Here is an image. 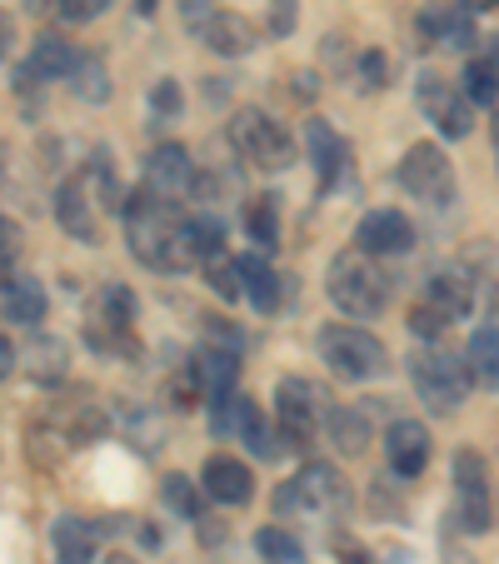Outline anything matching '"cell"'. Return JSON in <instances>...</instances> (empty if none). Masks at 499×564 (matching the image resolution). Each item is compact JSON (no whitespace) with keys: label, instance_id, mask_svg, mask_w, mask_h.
<instances>
[{"label":"cell","instance_id":"17","mask_svg":"<svg viewBox=\"0 0 499 564\" xmlns=\"http://www.w3.org/2000/svg\"><path fill=\"white\" fill-rule=\"evenodd\" d=\"M191 375H195V390H200L210 405H225V400H235V384H240V355H225V350L200 345Z\"/></svg>","mask_w":499,"mask_h":564},{"label":"cell","instance_id":"6","mask_svg":"<svg viewBox=\"0 0 499 564\" xmlns=\"http://www.w3.org/2000/svg\"><path fill=\"white\" fill-rule=\"evenodd\" d=\"M319 360L329 365V375H340V380H375V375H384L390 355L360 325H325L319 330Z\"/></svg>","mask_w":499,"mask_h":564},{"label":"cell","instance_id":"4","mask_svg":"<svg viewBox=\"0 0 499 564\" xmlns=\"http://www.w3.org/2000/svg\"><path fill=\"white\" fill-rule=\"evenodd\" d=\"M410 380H414V394L425 400L435 415H455L459 405H465V394H469V360H459V355L449 350H420L410 360Z\"/></svg>","mask_w":499,"mask_h":564},{"label":"cell","instance_id":"26","mask_svg":"<svg viewBox=\"0 0 499 564\" xmlns=\"http://www.w3.org/2000/svg\"><path fill=\"white\" fill-rule=\"evenodd\" d=\"M469 375H475L485 390H499V325H475V335H469Z\"/></svg>","mask_w":499,"mask_h":564},{"label":"cell","instance_id":"21","mask_svg":"<svg viewBox=\"0 0 499 564\" xmlns=\"http://www.w3.org/2000/svg\"><path fill=\"white\" fill-rule=\"evenodd\" d=\"M0 310L15 319V325H41L45 319V290L31 275H6L0 280Z\"/></svg>","mask_w":499,"mask_h":564},{"label":"cell","instance_id":"49","mask_svg":"<svg viewBox=\"0 0 499 564\" xmlns=\"http://www.w3.org/2000/svg\"><path fill=\"white\" fill-rule=\"evenodd\" d=\"M495 155H499V106H495Z\"/></svg>","mask_w":499,"mask_h":564},{"label":"cell","instance_id":"48","mask_svg":"<svg viewBox=\"0 0 499 564\" xmlns=\"http://www.w3.org/2000/svg\"><path fill=\"white\" fill-rule=\"evenodd\" d=\"M140 15H155V0H140Z\"/></svg>","mask_w":499,"mask_h":564},{"label":"cell","instance_id":"23","mask_svg":"<svg viewBox=\"0 0 499 564\" xmlns=\"http://www.w3.org/2000/svg\"><path fill=\"white\" fill-rule=\"evenodd\" d=\"M80 70V51H75L65 35H41L31 45V75L41 80H61V75H75Z\"/></svg>","mask_w":499,"mask_h":564},{"label":"cell","instance_id":"19","mask_svg":"<svg viewBox=\"0 0 499 564\" xmlns=\"http://www.w3.org/2000/svg\"><path fill=\"white\" fill-rule=\"evenodd\" d=\"M55 220H61L65 235L86 240V246H96V240H100V225H96V210H90L86 181H65L61 185V195H55Z\"/></svg>","mask_w":499,"mask_h":564},{"label":"cell","instance_id":"22","mask_svg":"<svg viewBox=\"0 0 499 564\" xmlns=\"http://www.w3.org/2000/svg\"><path fill=\"white\" fill-rule=\"evenodd\" d=\"M425 300L435 310H445L449 319H459V315H469V310H475V285H469V275L465 270H435V275H430V285H425Z\"/></svg>","mask_w":499,"mask_h":564},{"label":"cell","instance_id":"13","mask_svg":"<svg viewBox=\"0 0 499 564\" xmlns=\"http://www.w3.org/2000/svg\"><path fill=\"white\" fill-rule=\"evenodd\" d=\"M420 41L435 45V51H469L475 45V15L465 11V6H425L420 11Z\"/></svg>","mask_w":499,"mask_h":564},{"label":"cell","instance_id":"8","mask_svg":"<svg viewBox=\"0 0 499 564\" xmlns=\"http://www.w3.org/2000/svg\"><path fill=\"white\" fill-rule=\"evenodd\" d=\"M230 145L240 150L250 165H260V171H285L290 155H295V140H290L285 126H275L265 110H240V116L230 120Z\"/></svg>","mask_w":499,"mask_h":564},{"label":"cell","instance_id":"1","mask_svg":"<svg viewBox=\"0 0 499 564\" xmlns=\"http://www.w3.org/2000/svg\"><path fill=\"white\" fill-rule=\"evenodd\" d=\"M126 240L145 270H191L195 260V235L191 220L175 210L160 191H135L126 200Z\"/></svg>","mask_w":499,"mask_h":564},{"label":"cell","instance_id":"28","mask_svg":"<svg viewBox=\"0 0 499 564\" xmlns=\"http://www.w3.org/2000/svg\"><path fill=\"white\" fill-rule=\"evenodd\" d=\"M240 275H245V300L256 310H265V315H275L280 310V280L270 275V265L265 260H256V256H240Z\"/></svg>","mask_w":499,"mask_h":564},{"label":"cell","instance_id":"30","mask_svg":"<svg viewBox=\"0 0 499 564\" xmlns=\"http://www.w3.org/2000/svg\"><path fill=\"white\" fill-rule=\"evenodd\" d=\"M465 100L469 106H499V75L485 61L465 65Z\"/></svg>","mask_w":499,"mask_h":564},{"label":"cell","instance_id":"39","mask_svg":"<svg viewBox=\"0 0 499 564\" xmlns=\"http://www.w3.org/2000/svg\"><path fill=\"white\" fill-rule=\"evenodd\" d=\"M215 15H220V11H215V0H181V21L191 25L195 35H200L205 25L215 21Z\"/></svg>","mask_w":499,"mask_h":564},{"label":"cell","instance_id":"2","mask_svg":"<svg viewBox=\"0 0 499 564\" xmlns=\"http://www.w3.org/2000/svg\"><path fill=\"white\" fill-rule=\"evenodd\" d=\"M325 290L329 300L355 319H375L384 305H390V275L375 256H365L360 246L355 250H340L329 260V275H325Z\"/></svg>","mask_w":499,"mask_h":564},{"label":"cell","instance_id":"35","mask_svg":"<svg viewBox=\"0 0 499 564\" xmlns=\"http://www.w3.org/2000/svg\"><path fill=\"white\" fill-rule=\"evenodd\" d=\"M75 96H86L90 106H100V100H110L106 65H100V61H80V70H75Z\"/></svg>","mask_w":499,"mask_h":564},{"label":"cell","instance_id":"47","mask_svg":"<svg viewBox=\"0 0 499 564\" xmlns=\"http://www.w3.org/2000/svg\"><path fill=\"white\" fill-rule=\"evenodd\" d=\"M345 564H370V554H365V550H345Z\"/></svg>","mask_w":499,"mask_h":564},{"label":"cell","instance_id":"11","mask_svg":"<svg viewBox=\"0 0 499 564\" xmlns=\"http://www.w3.org/2000/svg\"><path fill=\"white\" fill-rule=\"evenodd\" d=\"M215 425L230 430V435H240V445H250V455L256 459H275L280 455V435L265 425V415H260V405L250 400V394L215 405Z\"/></svg>","mask_w":499,"mask_h":564},{"label":"cell","instance_id":"15","mask_svg":"<svg viewBox=\"0 0 499 564\" xmlns=\"http://www.w3.org/2000/svg\"><path fill=\"white\" fill-rule=\"evenodd\" d=\"M200 490L210 495L215 505H250V495H256V475H250L235 455H210L205 459V475H200Z\"/></svg>","mask_w":499,"mask_h":564},{"label":"cell","instance_id":"36","mask_svg":"<svg viewBox=\"0 0 499 564\" xmlns=\"http://www.w3.org/2000/svg\"><path fill=\"white\" fill-rule=\"evenodd\" d=\"M410 330L420 335V340H440V335L449 330V315L435 310L430 300H420V305H410Z\"/></svg>","mask_w":499,"mask_h":564},{"label":"cell","instance_id":"29","mask_svg":"<svg viewBox=\"0 0 499 564\" xmlns=\"http://www.w3.org/2000/svg\"><path fill=\"white\" fill-rule=\"evenodd\" d=\"M256 550H260V560L265 564H310L305 544H300L290 530H280V524H270V530L256 534Z\"/></svg>","mask_w":499,"mask_h":564},{"label":"cell","instance_id":"14","mask_svg":"<svg viewBox=\"0 0 499 564\" xmlns=\"http://www.w3.org/2000/svg\"><path fill=\"white\" fill-rule=\"evenodd\" d=\"M384 449H390V469L400 479L425 475V465H430V430L420 425V420H394V425L384 430Z\"/></svg>","mask_w":499,"mask_h":564},{"label":"cell","instance_id":"7","mask_svg":"<svg viewBox=\"0 0 499 564\" xmlns=\"http://www.w3.org/2000/svg\"><path fill=\"white\" fill-rule=\"evenodd\" d=\"M329 400L325 390H315L310 380H280L275 384V435H280V449H310L319 430V415H329Z\"/></svg>","mask_w":499,"mask_h":564},{"label":"cell","instance_id":"51","mask_svg":"<svg viewBox=\"0 0 499 564\" xmlns=\"http://www.w3.org/2000/svg\"><path fill=\"white\" fill-rule=\"evenodd\" d=\"M116 564H126V560H116Z\"/></svg>","mask_w":499,"mask_h":564},{"label":"cell","instance_id":"45","mask_svg":"<svg viewBox=\"0 0 499 564\" xmlns=\"http://www.w3.org/2000/svg\"><path fill=\"white\" fill-rule=\"evenodd\" d=\"M11 365H15V350H11V340H0V380L11 375Z\"/></svg>","mask_w":499,"mask_h":564},{"label":"cell","instance_id":"42","mask_svg":"<svg viewBox=\"0 0 499 564\" xmlns=\"http://www.w3.org/2000/svg\"><path fill=\"white\" fill-rule=\"evenodd\" d=\"M295 21H300L295 0H275V6H270V31H275V35H290V31H295Z\"/></svg>","mask_w":499,"mask_h":564},{"label":"cell","instance_id":"33","mask_svg":"<svg viewBox=\"0 0 499 564\" xmlns=\"http://www.w3.org/2000/svg\"><path fill=\"white\" fill-rule=\"evenodd\" d=\"M160 495H165V505H171L175 514H185V520H200V495H195V485L185 475H165Z\"/></svg>","mask_w":499,"mask_h":564},{"label":"cell","instance_id":"43","mask_svg":"<svg viewBox=\"0 0 499 564\" xmlns=\"http://www.w3.org/2000/svg\"><path fill=\"white\" fill-rule=\"evenodd\" d=\"M475 61H485V65H489V70H495V75H499V35H489V41H485V45H479V55H475Z\"/></svg>","mask_w":499,"mask_h":564},{"label":"cell","instance_id":"27","mask_svg":"<svg viewBox=\"0 0 499 564\" xmlns=\"http://www.w3.org/2000/svg\"><path fill=\"white\" fill-rule=\"evenodd\" d=\"M329 440H335L345 455H360V449L370 445V410L335 405V410H329Z\"/></svg>","mask_w":499,"mask_h":564},{"label":"cell","instance_id":"12","mask_svg":"<svg viewBox=\"0 0 499 564\" xmlns=\"http://www.w3.org/2000/svg\"><path fill=\"white\" fill-rule=\"evenodd\" d=\"M355 246L365 250V256H410L414 250V225L410 215L400 210H370L360 220V230H355Z\"/></svg>","mask_w":499,"mask_h":564},{"label":"cell","instance_id":"41","mask_svg":"<svg viewBox=\"0 0 499 564\" xmlns=\"http://www.w3.org/2000/svg\"><path fill=\"white\" fill-rule=\"evenodd\" d=\"M360 86L365 90H384V55L380 51H365L360 55Z\"/></svg>","mask_w":499,"mask_h":564},{"label":"cell","instance_id":"32","mask_svg":"<svg viewBox=\"0 0 499 564\" xmlns=\"http://www.w3.org/2000/svg\"><path fill=\"white\" fill-rule=\"evenodd\" d=\"M245 230L256 235L260 246H275L280 240V205L270 200V195H260V200L245 210Z\"/></svg>","mask_w":499,"mask_h":564},{"label":"cell","instance_id":"38","mask_svg":"<svg viewBox=\"0 0 499 564\" xmlns=\"http://www.w3.org/2000/svg\"><path fill=\"white\" fill-rule=\"evenodd\" d=\"M150 106H155V116H181V106H185V100H181V86H175V80H171V75H165V80H155V90H150Z\"/></svg>","mask_w":499,"mask_h":564},{"label":"cell","instance_id":"24","mask_svg":"<svg viewBox=\"0 0 499 564\" xmlns=\"http://www.w3.org/2000/svg\"><path fill=\"white\" fill-rule=\"evenodd\" d=\"M200 41L210 45L215 55H245V51H256V25L245 21V15L220 11V15H215V21L200 31Z\"/></svg>","mask_w":499,"mask_h":564},{"label":"cell","instance_id":"46","mask_svg":"<svg viewBox=\"0 0 499 564\" xmlns=\"http://www.w3.org/2000/svg\"><path fill=\"white\" fill-rule=\"evenodd\" d=\"M459 6H465L469 15H475V11H499V0H459Z\"/></svg>","mask_w":499,"mask_h":564},{"label":"cell","instance_id":"37","mask_svg":"<svg viewBox=\"0 0 499 564\" xmlns=\"http://www.w3.org/2000/svg\"><path fill=\"white\" fill-rule=\"evenodd\" d=\"M15 260H21V225L0 215V280L15 270Z\"/></svg>","mask_w":499,"mask_h":564},{"label":"cell","instance_id":"5","mask_svg":"<svg viewBox=\"0 0 499 564\" xmlns=\"http://www.w3.org/2000/svg\"><path fill=\"white\" fill-rule=\"evenodd\" d=\"M400 191L414 195L420 205H435V210H445V205H455V165H449V155L435 145V140H414L410 150H404L400 160Z\"/></svg>","mask_w":499,"mask_h":564},{"label":"cell","instance_id":"16","mask_svg":"<svg viewBox=\"0 0 499 564\" xmlns=\"http://www.w3.org/2000/svg\"><path fill=\"white\" fill-rule=\"evenodd\" d=\"M305 150H310V165H315V175H319V191H329V185L345 175V165H350V145H345L340 130L329 126V120H310Z\"/></svg>","mask_w":499,"mask_h":564},{"label":"cell","instance_id":"50","mask_svg":"<svg viewBox=\"0 0 499 564\" xmlns=\"http://www.w3.org/2000/svg\"><path fill=\"white\" fill-rule=\"evenodd\" d=\"M25 6H31V11H41V6H45V0H25Z\"/></svg>","mask_w":499,"mask_h":564},{"label":"cell","instance_id":"18","mask_svg":"<svg viewBox=\"0 0 499 564\" xmlns=\"http://www.w3.org/2000/svg\"><path fill=\"white\" fill-rule=\"evenodd\" d=\"M145 181H150V191H160L165 200L171 195H185L195 185V165H191V150L185 145H155L150 150V160H145Z\"/></svg>","mask_w":499,"mask_h":564},{"label":"cell","instance_id":"9","mask_svg":"<svg viewBox=\"0 0 499 564\" xmlns=\"http://www.w3.org/2000/svg\"><path fill=\"white\" fill-rule=\"evenodd\" d=\"M414 96H420V110H425L430 126H435L445 140H465L469 135L475 110H469V100L459 96L449 80H440L435 70H425V75H420V86H414Z\"/></svg>","mask_w":499,"mask_h":564},{"label":"cell","instance_id":"20","mask_svg":"<svg viewBox=\"0 0 499 564\" xmlns=\"http://www.w3.org/2000/svg\"><path fill=\"white\" fill-rule=\"evenodd\" d=\"M100 550V524L80 520V514H61L55 520V554L61 564H96Z\"/></svg>","mask_w":499,"mask_h":564},{"label":"cell","instance_id":"34","mask_svg":"<svg viewBox=\"0 0 499 564\" xmlns=\"http://www.w3.org/2000/svg\"><path fill=\"white\" fill-rule=\"evenodd\" d=\"M205 270H210V285H215V295H220V300H240V295H245L240 260H230V256H215Z\"/></svg>","mask_w":499,"mask_h":564},{"label":"cell","instance_id":"40","mask_svg":"<svg viewBox=\"0 0 499 564\" xmlns=\"http://www.w3.org/2000/svg\"><path fill=\"white\" fill-rule=\"evenodd\" d=\"M65 21H96V15L110 11V0H55Z\"/></svg>","mask_w":499,"mask_h":564},{"label":"cell","instance_id":"10","mask_svg":"<svg viewBox=\"0 0 499 564\" xmlns=\"http://www.w3.org/2000/svg\"><path fill=\"white\" fill-rule=\"evenodd\" d=\"M455 524L469 534L489 530V475L475 449L455 455Z\"/></svg>","mask_w":499,"mask_h":564},{"label":"cell","instance_id":"31","mask_svg":"<svg viewBox=\"0 0 499 564\" xmlns=\"http://www.w3.org/2000/svg\"><path fill=\"white\" fill-rule=\"evenodd\" d=\"M200 345H210V350H225V355H245L240 325H230V319H220V315H200Z\"/></svg>","mask_w":499,"mask_h":564},{"label":"cell","instance_id":"44","mask_svg":"<svg viewBox=\"0 0 499 564\" xmlns=\"http://www.w3.org/2000/svg\"><path fill=\"white\" fill-rule=\"evenodd\" d=\"M11 45H15V21L11 15H0V61L11 55Z\"/></svg>","mask_w":499,"mask_h":564},{"label":"cell","instance_id":"25","mask_svg":"<svg viewBox=\"0 0 499 564\" xmlns=\"http://www.w3.org/2000/svg\"><path fill=\"white\" fill-rule=\"evenodd\" d=\"M459 270H465L469 285H475V305L495 310L499 305V250L489 246V240H479V250H469Z\"/></svg>","mask_w":499,"mask_h":564},{"label":"cell","instance_id":"3","mask_svg":"<svg viewBox=\"0 0 499 564\" xmlns=\"http://www.w3.org/2000/svg\"><path fill=\"white\" fill-rule=\"evenodd\" d=\"M350 505V485L335 465L310 459L295 479H285L275 490V514L280 520H335Z\"/></svg>","mask_w":499,"mask_h":564}]
</instances>
